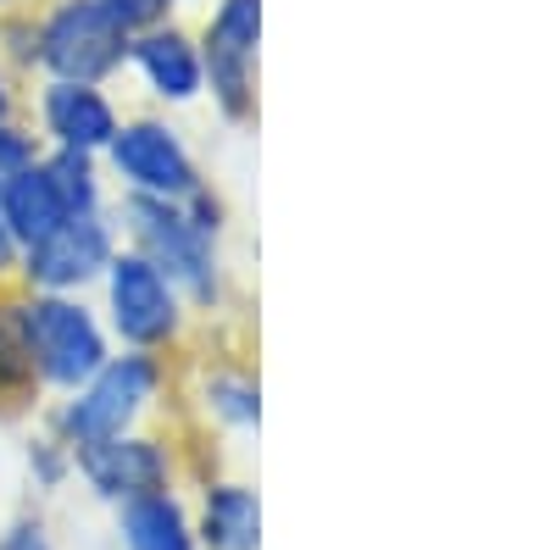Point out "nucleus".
Masks as SVG:
<instances>
[{
	"mask_svg": "<svg viewBox=\"0 0 556 550\" xmlns=\"http://www.w3.org/2000/svg\"><path fill=\"white\" fill-rule=\"evenodd\" d=\"M117 234L167 272V284L184 295L190 311H217L228 300V272H223V240H206L201 228L184 217L178 201L156 195H123L117 201Z\"/></svg>",
	"mask_w": 556,
	"mask_h": 550,
	"instance_id": "f257e3e1",
	"label": "nucleus"
},
{
	"mask_svg": "<svg viewBox=\"0 0 556 550\" xmlns=\"http://www.w3.org/2000/svg\"><path fill=\"white\" fill-rule=\"evenodd\" d=\"M23 295V334L39 389H78L96 367L112 356L106 323L96 306H84V295H45V290H17Z\"/></svg>",
	"mask_w": 556,
	"mask_h": 550,
	"instance_id": "f03ea898",
	"label": "nucleus"
},
{
	"mask_svg": "<svg viewBox=\"0 0 556 550\" xmlns=\"http://www.w3.org/2000/svg\"><path fill=\"white\" fill-rule=\"evenodd\" d=\"M162 384H167L162 356H151V350L106 356L96 373L73 389V400L56 411V429L73 450L96 445V439H112V434H128L139 418H146V406L162 395Z\"/></svg>",
	"mask_w": 556,
	"mask_h": 550,
	"instance_id": "7ed1b4c3",
	"label": "nucleus"
},
{
	"mask_svg": "<svg viewBox=\"0 0 556 550\" xmlns=\"http://www.w3.org/2000/svg\"><path fill=\"white\" fill-rule=\"evenodd\" d=\"M101 290H106V329L128 345V350H173L190 329V306L184 295L167 284V272L156 261H146L134 245H117L106 272H101Z\"/></svg>",
	"mask_w": 556,
	"mask_h": 550,
	"instance_id": "20e7f679",
	"label": "nucleus"
},
{
	"mask_svg": "<svg viewBox=\"0 0 556 550\" xmlns=\"http://www.w3.org/2000/svg\"><path fill=\"white\" fill-rule=\"evenodd\" d=\"M39 28V73L62 84H106L128 67V28L101 0H51L34 12Z\"/></svg>",
	"mask_w": 556,
	"mask_h": 550,
	"instance_id": "39448f33",
	"label": "nucleus"
},
{
	"mask_svg": "<svg viewBox=\"0 0 556 550\" xmlns=\"http://www.w3.org/2000/svg\"><path fill=\"white\" fill-rule=\"evenodd\" d=\"M201 67H206V95L223 123H256L262 112V0H217L201 23Z\"/></svg>",
	"mask_w": 556,
	"mask_h": 550,
	"instance_id": "423d86ee",
	"label": "nucleus"
},
{
	"mask_svg": "<svg viewBox=\"0 0 556 550\" xmlns=\"http://www.w3.org/2000/svg\"><path fill=\"white\" fill-rule=\"evenodd\" d=\"M101 156H106V172L117 178L123 195L184 201L195 183H206L190 140H184L167 117H123Z\"/></svg>",
	"mask_w": 556,
	"mask_h": 550,
	"instance_id": "0eeeda50",
	"label": "nucleus"
},
{
	"mask_svg": "<svg viewBox=\"0 0 556 550\" xmlns=\"http://www.w3.org/2000/svg\"><path fill=\"white\" fill-rule=\"evenodd\" d=\"M123 245L112 212L96 217H67L62 228H51L45 240L23 245V267H17V290H45V295H84L89 284H101V272L112 261V251Z\"/></svg>",
	"mask_w": 556,
	"mask_h": 550,
	"instance_id": "6e6552de",
	"label": "nucleus"
},
{
	"mask_svg": "<svg viewBox=\"0 0 556 550\" xmlns=\"http://www.w3.org/2000/svg\"><path fill=\"white\" fill-rule=\"evenodd\" d=\"M39 128L51 151H84V156H101L112 145V133L123 123V112L112 106L106 84H62V78H45L39 89Z\"/></svg>",
	"mask_w": 556,
	"mask_h": 550,
	"instance_id": "1a4fd4ad",
	"label": "nucleus"
},
{
	"mask_svg": "<svg viewBox=\"0 0 556 550\" xmlns=\"http://www.w3.org/2000/svg\"><path fill=\"white\" fill-rule=\"evenodd\" d=\"M128 67L146 78V89L162 106H195L206 95V67H201V39L184 23H162L128 39Z\"/></svg>",
	"mask_w": 556,
	"mask_h": 550,
	"instance_id": "9d476101",
	"label": "nucleus"
},
{
	"mask_svg": "<svg viewBox=\"0 0 556 550\" xmlns=\"http://www.w3.org/2000/svg\"><path fill=\"white\" fill-rule=\"evenodd\" d=\"M73 456H78V473L89 478V489H101L117 507L134 495L167 489V473H173L167 445H156L146 434H112V439H96V445H78Z\"/></svg>",
	"mask_w": 556,
	"mask_h": 550,
	"instance_id": "9b49d317",
	"label": "nucleus"
},
{
	"mask_svg": "<svg viewBox=\"0 0 556 550\" xmlns=\"http://www.w3.org/2000/svg\"><path fill=\"white\" fill-rule=\"evenodd\" d=\"M0 217L12 222L17 245H34V240L51 234V228L67 222V206H62V195H56L51 172H45V156H39L34 167L12 172V178H0Z\"/></svg>",
	"mask_w": 556,
	"mask_h": 550,
	"instance_id": "f8f14e48",
	"label": "nucleus"
},
{
	"mask_svg": "<svg viewBox=\"0 0 556 550\" xmlns=\"http://www.w3.org/2000/svg\"><path fill=\"white\" fill-rule=\"evenodd\" d=\"M206 550H256L262 545V500L245 484H212L201 495V528Z\"/></svg>",
	"mask_w": 556,
	"mask_h": 550,
	"instance_id": "ddd939ff",
	"label": "nucleus"
},
{
	"mask_svg": "<svg viewBox=\"0 0 556 550\" xmlns=\"http://www.w3.org/2000/svg\"><path fill=\"white\" fill-rule=\"evenodd\" d=\"M123 545L128 550H201L190 517H184V507L167 489L123 500Z\"/></svg>",
	"mask_w": 556,
	"mask_h": 550,
	"instance_id": "4468645a",
	"label": "nucleus"
},
{
	"mask_svg": "<svg viewBox=\"0 0 556 550\" xmlns=\"http://www.w3.org/2000/svg\"><path fill=\"white\" fill-rule=\"evenodd\" d=\"M39 395V373L23 334V295L17 284L0 290V406H28Z\"/></svg>",
	"mask_w": 556,
	"mask_h": 550,
	"instance_id": "2eb2a0df",
	"label": "nucleus"
},
{
	"mask_svg": "<svg viewBox=\"0 0 556 550\" xmlns=\"http://www.w3.org/2000/svg\"><path fill=\"white\" fill-rule=\"evenodd\" d=\"M45 172H51L67 217H96V212H106V172H101V156L45 151Z\"/></svg>",
	"mask_w": 556,
	"mask_h": 550,
	"instance_id": "dca6fc26",
	"label": "nucleus"
},
{
	"mask_svg": "<svg viewBox=\"0 0 556 550\" xmlns=\"http://www.w3.org/2000/svg\"><path fill=\"white\" fill-rule=\"evenodd\" d=\"M201 395H206V411L228 429H256L262 423V384L245 367H217V373H206Z\"/></svg>",
	"mask_w": 556,
	"mask_h": 550,
	"instance_id": "f3484780",
	"label": "nucleus"
},
{
	"mask_svg": "<svg viewBox=\"0 0 556 550\" xmlns=\"http://www.w3.org/2000/svg\"><path fill=\"white\" fill-rule=\"evenodd\" d=\"M17 67V73H34L39 67V28H34V12H12L0 17V67Z\"/></svg>",
	"mask_w": 556,
	"mask_h": 550,
	"instance_id": "a211bd4d",
	"label": "nucleus"
},
{
	"mask_svg": "<svg viewBox=\"0 0 556 550\" xmlns=\"http://www.w3.org/2000/svg\"><path fill=\"white\" fill-rule=\"evenodd\" d=\"M45 156V140L28 128V123H17V117H0V178H12V172H23V167H34Z\"/></svg>",
	"mask_w": 556,
	"mask_h": 550,
	"instance_id": "6ab92c4d",
	"label": "nucleus"
},
{
	"mask_svg": "<svg viewBox=\"0 0 556 550\" xmlns=\"http://www.w3.org/2000/svg\"><path fill=\"white\" fill-rule=\"evenodd\" d=\"M178 206H184V217H190L206 240H223V234H228V201L212 190V183H195V190L184 195Z\"/></svg>",
	"mask_w": 556,
	"mask_h": 550,
	"instance_id": "aec40b11",
	"label": "nucleus"
},
{
	"mask_svg": "<svg viewBox=\"0 0 556 550\" xmlns=\"http://www.w3.org/2000/svg\"><path fill=\"white\" fill-rule=\"evenodd\" d=\"M101 7L128 28V34H146V28H162L178 17V0H101Z\"/></svg>",
	"mask_w": 556,
	"mask_h": 550,
	"instance_id": "412c9836",
	"label": "nucleus"
},
{
	"mask_svg": "<svg viewBox=\"0 0 556 550\" xmlns=\"http://www.w3.org/2000/svg\"><path fill=\"white\" fill-rule=\"evenodd\" d=\"M17 267H23V245H17V234H12V222L0 217V290L17 284Z\"/></svg>",
	"mask_w": 556,
	"mask_h": 550,
	"instance_id": "4be33fe9",
	"label": "nucleus"
},
{
	"mask_svg": "<svg viewBox=\"0 0 556 550\" xmlns=\"http://www.w3.org/2000/svg\"><path fill=\"white\" fill-rule=\"evenodd\" d=\"M0 550H51V539H45L39 523H23V528H12L7 539H0Z\"/></svg>",
	"mask_w": 556,
	"mask_h": 550,
	"instance_id": "5701e85b",
	"label": "nucleus"
},
{
	"mask_svg": "<svg viewBox=\"0 0 556 550\" xmlns=\"http://www.w3.org/2000/svg\"><path fill=\"white\" fill-rule=\"evenodd\" d=\"M0 117H17V84L7 67H0Z\"/></svg>",
	"mask_w": 556,
	"mask_h": 550,
	"instance_id": "b1692460",
	"label": "nucleus"
},
{
	"mask_svg": "<svg viewBox=\"0 0 556 550\" xmlns=\"http://www.w3.org/2000/svg\"><path fill=\"white\" fill-rule=\"evenodd\" d=\"M7 7H12V0H0V12H7Z\"/></svg>",
	"mask_w": 556,
	"mask_h": 550,
	"instance_id": "393cba45",
	"label": "nucleus"
}]
</instances>
